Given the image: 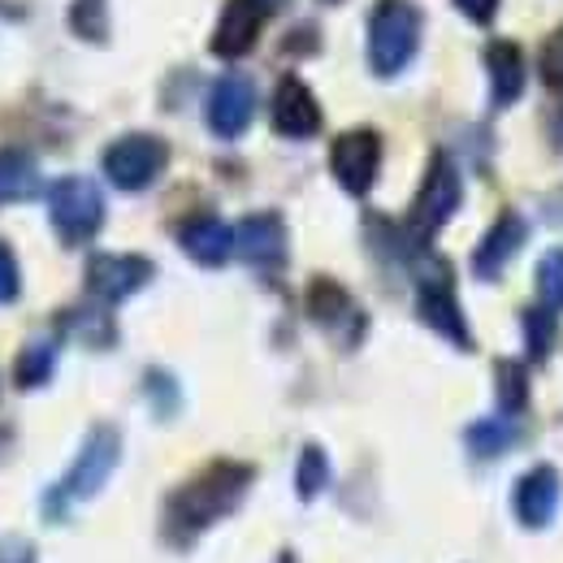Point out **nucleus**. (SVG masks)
<instances>
[{
  "label": "nucleus",
  "instance_id": "2eb2a0df",
  "mask_svg": "<svg viewBox=\"0 0 563 563\" xmlns=\"http://www.w3.org/2000/svg\"><path fill=\"white\" fill-rule=\"evenodd\" d=\"M178 247H183L196 265L217 269V265H225L230 252H234V230H230L221 217L200 212V217H191V221L178 225Z\"/></svg>",
  "mask_w": 563,
  "mask_h": 563
},
{
  "label": "nucleus",
  "instance_id": "423d86ee",
  "mask_svg": "<svg viewBox=\"0 0 563 563\" xmlns=\"http://www.w3.org/2000/svg\"><path fill=\"white\" fill-rule=\"evenodd\" d=\"M455 209H460V174H455V165L446 156H433L429 169H424L421 191L412 200V212H408V234L421 239V243L433 239L451 221Z\"/></svg>",
  "mask_w": 563,
  "mask_h": 563
},
{
  "label": "nucleus",
  "instance_id": "a878e982",
  "mask_svg": "<svg viewBox=\"0 0 563 563\" xmlns=\"http://www.w3.org/2000/svg\"><path fill=\"white\" fill-rule=\"evenodd\" d=\"M538 295H542L547 308H555V312L563 308V247L547 252L538 261Z\"/></svg>",
  "mask_w": 563,
  "mask_h": 563
},
{
  "label": "nucleus",
  "instance_id": "7ed1b4c3",
  "mask_svg": "<svg viewBox=\"0 0 563 563\" xmlns=\"http://www.w3.org/2000/svg\"><path fill=\"white\" fill-rule=\"evenodd\" d=\"M118 460H122V433H118L113 424H96V429L87 433L82 451L74 455L66 482L53 490V498H44V507H53V516H62V503H82V498L100 494L104 482L113 477Z\"/></svg>",
  "mask_w": 563,
  "mask_h": 563
},
{
  "label": "nucleus",
  "instance_id": "ddd939ff",
  "mask_svg": "<svg viewBox=\"0 0 563 563\" xmlns=\"http://www.w3.org/2000/svg\"><path fill=\"white\" fill-rule=\"evenodd\" d=\"M511 511L525 529H547L560 511V473L551 464H538L529 468L520 482H516V494H511Z\"/></svg>",
  "mask_w": 563,
  "mask_h": 563
},
{
  "label": "nucleus",
  "instance_id": "0eeeda50",
  "mask_svg": "<svg viewBox=\"0 0 563 563\" xmlns=\"http://www.w3.org/2000/svg\"><path fill=\"white\" fill-rule=\"evenodd\" d=\"M330 169H334V178H339V187L347 196H364L377 183V169H382V140H377V131H368V126L343 131L334 140V147H330Z\"/></svg>",
  "mask_w": 563,
  "mask_h": 563
},
{
  "label": "nucleus",
  "instance_id": "39448f33",
  "mask_svg": "<svg viewBox=\"0 0 563 563\" xmlns=\"http://www.w3.org/2000/svg\"><path fill=\"white\" fill-rule=\"evenodd\" d=\"M169 165V147L156 135H122L104 147V174L118 191H143L152 187Z\"/></svg>",
  "mask_w": 563,
  "mask_h": 563
},
{
  "label": "nucleus",
  "instance_id": "6e6552de",
  "mask_svg": "<svg viewBox=\"0 0 563 563\" xmlns=\"http://www.w3.org/2000/svg\"><path fill=\"white\" fill-rule=\"evenodd\" d=\"M147 282H152V261H143L135 252H100L87 261V290L100 303H122Z\"/></svg>",
  "mask_w": 563,
  "mask_h": 563
},
{
  "label": "nucleus",
  "instance_id": "9b49d317",
  "mask_svg": "<svg viewBox=\"0 0 563 563\" xmlns=\"http://www.w3.org/2000/svg\"><path fill=\"white\" fill-rule=\"evenodd\" d=\"M265 18H269L265 0H225V9L217 18V31H212V53L225 57V62L252 53V44L265 31Z\"/></svg>",
  "mask_w": 563,
  "mask_h": 563
},
{
  "label": "nucleus",
  "instance_id": "b1692460",
  "mask_svg": "<svg viewBox=\"0 0 563 563\" xmlns=\"http://www.w3.org/2000/svg\"><path fill=\"white\" fill-rule=\"evenodd\" d=\"M525 399H529V377H525V368H520L516 360H503V364H498V408L516 417V412L525 408Z\"/></svg>",
  "mask_w": 563,
  "mask_h": 563
},
{
  "label": "nucleus",
  "instance_id": "6ab92c4d",
  "mask_svg": "<svg viewBox=\"0 0 563 563\" xmlns=\"http://www.w3.org/2000/svg\"><path fill=\"white\" fill-rule=\"evenodd\" d=\"M40 191V169L26 152L4 147L0 152V205H22Z\"/></svg>",
  "mask_w": 563,
  "mask_h": 563
},
{
  "label": "nucleus",
  "instance_id": "c85d7f7f",
  "mask_svg": "<svg viewBox=\"0 0 563 563\" xmlns=\"http://www.w3.org/2000/svg\"><path fill=\"white\" fill-rule=\"evenodd\" d=\"M0 563H35V547L22 538H0Z\"/></svg>",
  "mask_w": 563,
  "mask_h": 563
},
{
  "label": "nucleus",
  "instance_id": "aec40b11",
  "mask_svg": "<svg viewBox=\"0 0 563 563\" xmlns=\"http://www.w3.org/2000/svg\"><path fill=\"white\" fill-rule=\"evenodd\" d=\"M53 368H57V343L53 339H31L22 347V355L13 360V382L22 390H35V386H44L53 377Z\"/></svg>",
  "mask_w": 563,
  "mask_h": 563
},
{
  "label": "nucleus",
  "instance_id": "f03ea898",
  "mask_svg": "<svg viewBox=\"0 0 563 563\" xmlns=\"http://www.w3.org/2000/svg\"><path fill=\"white\" fill-rule=\"evenodd\" d=\"M421 48V9L412 0H377L368 18V66L382 78L408 70Z\"/></svg>",
  "mask_w": 563,
  "mask_h": 563
},
{
  "label": "nucleus",
  "instance_id": "f3484780",
  "mask_svg": "<svg viewBox=\"0 0 563 563\" xmlns=\"http://www.w3.org/2000/svg\"><path fill=\"white\" fill-rule=\"evenodd\" d=\"M308 312H312V321L325 325V330L352 325L355 334H364V312L355 308L352 295H347L339 282H330V278L312 282V286H308Z\"/></svg>",
  "mask_w": 563,
  "mask_h": 563
},
{
  "label": "nucleus",
  "instance_id": "5701e85b",
  "mask_svg": "<svg viewBox=\"0 0 563 563\" xmlns=\"http://www.w3.org/2000/svg\"><path fill=\"white\" fill-rule=\"evenodd\" d=\"M511 442H516V429L507 421H477L468 429V446H473V455H482V460L503 455Z\"/></svg>",
  "mask_w": 563,
  "mask_h": 563
},
{
  "label": "nucleus",
  "instance_id": "f8f14e48",
  "mask_svg": "<svg viewBox=\"0 0 563 563\" xmlns=\"http://www.w3.org/2000/svg\"><path fill=\"white\" fill-rule=\"evenodd\" d=\"M234 247L243 252L247 265L265 269V274H278L286 265V225H282L278 212H252L243 217V225L234 230Z\"/></svg>",
  "mask_w": 563,
  "mask_h": 563
},
{
  "label": "nucleus",
  "instance_id": "c756f323",
  "mask_svg": "<svg viewBox=\"0 0 563 563\" xmlns=\"http://www.w3.org/2000/svg\"><path fill=\"white\" fill-rule=\"evenodd\" d=\"M460 4V13H468L473 22H490L494 13H498V0H455Z\"/></svg>",
  "mask_w": 563,
  "mask_h": 563
},
{
  "label": "nucleus",
  "instance_id": "1a4fd4ad",
  "mask_svg": "<svg viewBox=\"0 0 563 563\" xmlns=\"http://www.w3.org/2000/svg\"><path fill=\"white\" fill-rule=\"evenodd\" d=\"M209 131L221 140H239L247 126H252V113H256V87L252 78L243 74H225L217 78L209 91Z\"/></svg>",
  "mask_w": 563,
  "mask_h": 563
},
{
  "label": "nucleus",
  "instance_id": "4468645a",
  "mask_svg": "<svg viewBox=\"0 0 563 563\" xmlns=\"http://www.w3.org/2000/svg\"><path fill=\"white\" fill-rule=\"evenodd\" d=\"M274 131L286 140H312L321 131V104L303 78H282L274 91Z\"/></svg>",
  "mask_w": 563,
  "mask_h": 563
},
{
  "label": "nucleus",
  "instance_id": "bb28decb",
  "mask_svg": "<svg viewBox=\"0 0 563 563\" xmlns=\"http://www.w3.org/2000/svg\"><path fill=\"white\" fill-rule=\"evenodd\" d=\"M538 70L547 78V87H563V26L542 44V62H538Z\"/></svg>",
  "mask_w": 563,
  "mask_h": 563
},
{
  "label": "nucleus",
  "instance_id": "7c9ffc66",
  "mask_svg": "<svg viewBox=\"0 0 563 563\" xmlns=\"http://www.w3.org/2000/svg\"><path fill=\"white\" fill-rule=\"evenodd\" d=\"M325 4H334V0H325Z\"/></svg>",
  "mask_w": 563,
  "mask_h": 563
},
{
  "label": "nucleus",
  "instance_id": "dca6fc26",
  "mask_svg": "<svg viewBox=\"0 0 563 563\" xmlns=\"http://www.w3.org/2000/svg\"><path fill=\"white\" fill-rule=\"evenodd\" d=\"M525 234H529L525 221H520L516 212H503V217L490 225V234L477 243V252H473V274L486 282L498 278V274L507 269V261L525 247Z\"/></svg>",
  "mask_w": 563,
  "mask_h": 563
},
{
  "label": "nucleus",
  "instance_id": "f257e3e1",
  "mask_svg": "<svg viewBox=\"0 0 563 563\" xmlns=\"http://www.w3.org/2000/svg\"><path fill=\"white\" fill-rule=\"evenodd\" d=\"M252 464H234V460H217L205 473H196L191 482H183L165 503V538L187 547L191 538H200L209 525L221 516H230L243 494L252 486Z\"/></svg>",
  "mask_w": 563,
  "mask_h": 563
},
{
  "label": "nucleus",
  "instance_id": "9d476101",
  "mask_svg": "<svg viewBox=\"0 0 563 563\" xmlns=\"http://www.w3.org/2000/svg\"><path fill=\"white\" fill-rule=\"evenodd\" d=\"M417 308H421V321L429 330H438L442 339H451L455 347H473V330L455 303V290H451V278H446V265H438V274L421 278V295H417Z\"/></svg>",
  "mask_w": 563,
  "mask_h": 563
},
{
  "label": "nucleus",
  "instance_id": "20e7f679",
  "mask_svg": "<svg viewBox=\"0 0 563 563\" xmlns=\"http://www.w3.org/2000/svg\"><path fill=\"white\" fill-rule=\"evenodd\" d=\"M48 217H53V230L62 234V243H87L96 239V230L104 225V196L91 178H57L48 187Z\"/></svg>",
  "mask_w": 563,
  "mask_h": 563
},
{
  "label": "nucleus",
  "instance_id": "4be33fe9",
  "mask_svg": "<svg viewBox=\"0 0 563 563\" xmlns=\"http://www.w3.org/2000/svg\"><path fill=\"white\" fill-rule=\"evenodd\" d=\"M525 347L529 360H547L555 347V308H529L525 312Z\"/></svg>",
  "mask_w": 563,
  "mask_h": 563
},
{
  "label": "nucleus",
  "instance_id": "a211bd4d",
  "mask_svg": "<svg viewBox=\"0 0 563 563\" xmlns=\"http://www.w3.org/2000/svg\"><path fill=\"white\" fill-rule=\"evenodd\" d=\"M486 66H490V82H494V104L498 109L503 104H516L520 91H525V57H520V48L507 44V40H498V44H490V53H486Z\"/></svg>",
  "mask_w": 563,
  "mask_h": 563
},
{
  "label": "nucleus",
  "instance_id": "393cba45",
  "mask_svg": "<svg viewBox=\"0 0 563 563\" xmlns=\"http://www.w3.org/2000/svg\"><path fill=\"white\" fill-rule=\"evenodd\" d=\"M70 26H74V35H82V40H91V44H104V40H109L104 0H74Z\"/></svg>",
  "mask_w": 563,
  "mask_h": 563
},
{
  "label": "nucleus",
  "instance_id": "cd10ccee",
  "mask_svg": "<svg viewBox=\"0 0 563 563\" xmlns=\"http://www.w3.org/2000/svg\"><path fill=\"white\" fill-rule=\"evenodd\" d=\"M22 290V274H18V256L9 243H0V303H13Z\"/></svg>",
  "mask_w": 563,
  "mask_h": 563
},
{
  "label": "nucleus",
  "instance_id": "412c9836",
  "mask_svg": "<svg viewBox=\"0 0 563 563\" xmlns=\"http://www.w3.org/2000/svg\"><path fill=\"white\" fill-rule=\"evenodd\" d=\"M330 486V460L321 446H303L299 451V468H295V490L299 498H317Z\"/></svg>",
  "mask_w": 563,
  "mask_h": 563
}]
</instances>
